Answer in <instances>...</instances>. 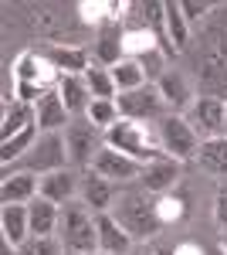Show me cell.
Instances as JSON below:
<instances>
[{"label": "cell", "mask_w": 227, "mask_h": 255, "mask_svg": "<svg viewBox=\"0 0 227 255\" xmlns=\"http://www.w3.org/2000/svg\"><path fill=\"white\" fill-rule=\"evenodd\" d=\"M92 255H102V252H92Z\"/></svg>", "instance_id": "obj_40"}, {"label": "cell", "mask_w": 227, "mask_h": 255, "mask_svg": "<svg viewBox=\"0 0 227 255\" xmlns=\"http://www.w3.org/2000/svg\"><path fill=\"white\" fill-rule=\"evenodd\" d=\"M41 180L34 174H20V170H7L3 184H0V197L3 204H31L38 197Z\"/></svg>", "instance_id": "obj_16"}, {"label": "cell", "mask_w": 227, "mask_h": 255, "mask_svg": "<svg viewBox=\"0 0 227 255\" xmlns=\"http://www.w3.org/2000/svg\"><path fill=\"white\" fill-rule=\"evenodd\" d=\"M156 215H159L163 225L180 221V218H183V201H180V197H173V194H159V197H156Z\"/></svg>", "instance_id": "obj_31"}, {"label": "cell", "mask_w": 227, "mask_h": 255, "mask_svg": "<svg viewBox=\"0 0 227 255\" xmlns=\"http://www.w3.org/2000/svg\"><path fill=\"white\" fill-rule=\"evenodd\" d=\"M105 146H115L119 153L139 160L143 167L152 163V160L166 157L159 150V136L150 123H136V119H119L112 129H105Z\"/></svg>", "instance_id": "obj_2"}, {"label": "cell", "mask_w": 227, "mask_h": 255, "mask_svg": "<svg viewBox=\"0 0 227 255\" xmlns=\"http://www.w3.org/2000/svg\"><path fill=\"white\" fill-rule=\"evenodd\" d=\"M109 72H112V82H115L119 92H133V89H143V85L150 82L146 72H143V65L136 58H122L119 65H112Z\"/></svg>", "instance_id": "obj_25"}, {"label": "cell", "mask_w": 227, "mask_h": 255, "mask_svg": "<svg viewBox=\"0 0 227 255\" xmlns=\"http://www.w3.org/2000/svg\"><path fill=\"white\" fill-rule=\"evenodd\" d=\"M214 221L227 232V184L217 191V201H214Z\"/></svg>", "instance_id": "obj_34"}, {"label": "cell", "mask_w": 227, "mask_h": 255, "mask_svg": "<svg viewBox=\"0 0 227 255\" xmlns=\"http://www.w3.org/2000/svg\"><path fill=\"white\" fill-rule=\"evenodd\" d=\"M85 85H88L92 99H119V89H115V82H112V72L102 68V65H92V68L85 72Z\"/></svg>", "instance_id": "obj_27"}, {"label": "cell", "mask_w": 227, "mask_h": 255, "mask_svg": "<svg viewBox=\"0 0 227 255\" xmlns=\"http://www.w3.org/2000/svg\"><path fill=\"white\" fill-rule=\"evenodd\" d=\"M156 89H159V96H163V102H166V109H173V113H180V109H190V106H193L190 82L183 79L180 72H173V68L163 72V79L156 82Z\"/></svg>", "instance_id": "obj_17"}, {"label": "cell", "mask_w": 227, "mask_h": 255, "mask_svg": "<svg viewBox=\"0 0 227 255\" xmlns=\"http://www.w3.org/2000/svg\"><path fill=\"white\" fill-rule=\"evenodd\" d=\"M180 7H183V17L193 24V20H204V14L210 10V3H200V0H180Z\"/></svg>", "instance_id": "obj_33"}, {"label": "cell", "mask_w": 227, "mask_h": 255, "mask_svg": "<svg viewBox=\"0 0 227 255\" xmlns=\"http://www.w3.org/2000/svg\"><path fill=\"white\" fill-rule=\"evenodd\" d=\"M159 44H156V34L150 27H136V31H122V55L126 58L143 61L146 55H156Z\"/></svg>", "instance_id": "obj_23"}, {"label": "cell", "mask_w": 227, "mask_h": 255, "mask_svg": "<svg viewBox=\"0 0 227 255\" xmlns=\"http://www.w3.org/2000/svg\"><path fill=\"white\" fill-rule=\"evenodd\" d=\"M176 180H180V160L159 157V160H152V163L143 167L139 187H143L146 194H170L173 187H176Z\"/></svg>", "instance_id": "obj_10"}, {"label": "cell", "mask_w": 227, "mask_h": 255, "mask_svg": "<svg viewBox=\"0 0 227 255\" xmlns=\"http://www.w3.org/2000/svg\"><path fill=\"white\" fill-rule=\"evenodd\" d=\"M95 55H98V65H119V61L126 58L122 55V34L119 31H105L102 38H98V48H95Z\"/></svg>", "instance_id": "obj_29"}, {"label": "cell", "mask_w": 227, "mask_h": 255, "mask_svg": "<svg viewBox=\"0 0 227 255\" xmlns=\"http://www.w3.org/2000/svg\"><path fill=\"white\" fill-rule=\"evenodd\" d=\"M85 116L92 119L95 126L105 133V129H112L115 123H119V106H115V99H92L88 102V109H85Z\"/></svg>", "instance_id": "obj_28"}, {"label": "cell", "mask_w": 227, "mask_h": 255, "mask_svg": "<svg viewBox=\"0 0 227 255\" xmlns=\"http://www.w3.org/2000/svg\"><path fill=\"white\" fill-rule=\"evenodd\" d=\"M156 136H159V150L166 157L180 160H197V150H200V136L193 133V126L187 123V116L180 113H166V116L156 123Z\"/></svg>", "instance_id": "obj_5"}, {"label": "cell", "mask_w": 227, "mask_h": 255, "mask_svg": "<svg viewBox=\"0 0 227 255\" xmlns=\"http://www.w3.org/2000/svg\"><path fill=\"white\" fill-rule=\"evenodd\" d=\"M217 249H221V252L227 255V232H224V235H221V242H217Z\"/></svg>", "instance_id": "obj_37"}, {"label": "cell", "mask_w": 227, "mask_h": 255, "mask_svg": "<svg viewBox=\"0 0 227 255\" xmlns=\"http://www.w3.org/2000/svg\"><path fill=\"white\" fill-rule=\"evenodd\" d=\"M115 221L129 232L133 242H143V238L156 235L163 228V221L156 215V201H152L146 191H126L122 197H115V208H112Z\"/></svg>", "instance_id": "obj_3"}, {"label": "cell", "mask_w": 227, "mask_h": 255, "mask_svg": "<svg viewBox=\"0 0 227 255\" xmlns=\"http://www.w3.org/2000/svg\"><path fill=\"white\" fill-rule=\"evenodd\" d=\"M163 7H166V34H170L173 51H183V48L190 44V20L183 17L180 0H166Z\"/></svg>", "instance_id": "obj_24"}, {"label": "cell", "mask_w": 227, "mask_h": 255, "mask_svg": "<svg viewBox=\"0 0 227 255\" xmlns=\"http://www.w3.org/2000/svg\"><path fill=\"white\" fill-rule=\"evenodd\" d=\"M95 225H98V252L102 255H129L133 252V238L115 221L112 211L95 215Z\"/></svg>", "instance_id": "obj_14"}, {"label": "cell", "mask_w": 227, "mask_h": 255, "mask_svg": "<svg viewBox=\"0 0 227 255\" xmlns=\"http://www.w3.org/2000/svg\"><path fill=\"white\" fill-rule=\"evenodd\" d=\"M44 58L51 61L55 72H61V75H85L92 68V61H88V55L81 48H51Z\"/></svg>", "instance_id": "obj_22"}, {"label": "cell", "mask_w": 227, "mask_h": 255, "mask_svg": "<svg viewBox=\"0 0 227 255\" xmlns=\"http://www.w3.org/2000/svg\"><path fill=\"white\" fill-rule=\"evenodd\" d=\"M65 146H68V163L72 167H92V160L98 157V150L105 146V133L95 126L88 116H72V123L65 126Z\"/></svg>", "instance_id": "obj_6"}, {"label": "cell", "mask_w": 227, "mask_h": 255, "mask_svg": "<svg viewBox=\"0 0 227 255\" xmlns=\"http://www.w3.org/2000/svg\"><path fill=\"white\" fill-rule=\"evenodd\" d=\"M176 255H207L200 245H193V242H183V245H176Z\"/></svg>", "instance_id": "obj_35"}, {"label": "cell", "mask_w": 227, "mask_h": 255, "mask_svg": "<svg viewBox=\"0 0 227 255\" xmlns=\"http://www.w3.org/2000/svg\"><path fill=\"white\" fill-rule=\"evenodd\" d=\"M58 92H61V99H65V106H68L72 116H85V109L92 102V92L85 85V75H61Z\"/></svg>", "instance_id": "obj_21"}, {"label": "cell", "mask_w": 227, "mask_h": 255, "mask_svg": "<svg viewBox=\"0 0 227 255\" xmlns=\"http://www.w3.org/2000/svg\"><path fill=\"white\" fill-rule=\"evenodd\" d=\"M115 106H119L122 119H136V123H150V119L166 116V102L159 96L156 82H146L143 89H133V92H119Z\"/></svg>", "instance_id": "obj_8"}, {"label": "cell", "mask_w": 227, "mask_h": 255, "mask_svg": "<svg viewBox=\"0 0 227 255\" xmlns=\"http://www.w3.org/2000/svg\"><path fill=\"white\" fill-rule=\"evenodd\" d=\"M0 235L7 245L20 249L31 238V218H27V204H3L0 211Z\"/></svg>", "instance_id": "obj_15"}, {"label": "cell", "mask_w": 227, "mask_h": 255, "mask_svg": "<svg viewBox=\"0 0 227 255\" xmlns=\"http://www.w3.org/2000/svg\"><path fill=\"white\" fill-rule=\"evenodd\" d=\"M27 126H34V106H27V102L7 106V116H3V139L24 133Z\"/></svg>", "instance_id": "obj_26"}, {"label": "cell", "mask_w": 227, "mask_h": 255, "mask_svg": "<svg viewBox=\"0 0 227 255\" xmlns=\"http://www.w3.org/2000/svg\"><path fill=\"white\" fill-rule=\"evenodd\" d=\"M187 123L200 136V143L227 136V99L224 96H197L193 106L187 109Z\"/></svg>", "instance_id": "obj_7"}, {"label": "cell", "mask_w": 227, "mask_h": 255, "mask_svg": "<svg viewBox=\"0 0 227 255\" xmlns=\"http://www.w3.org/2000/svg\"><path fill=\"white\" fill-rule=\"evenodd\" d=\"M204 75L210 85H227V51H210Z\"/></svg>", "instance_id": "obj_32"}, {"label": "cell", "mask_w": 227, "mask_h": 255, "mask_svg": "<svg viewBox=\"0 0 227 255\" xmlns=\"http://www.w3.org/2000/svg\"><path fill=\"white\" fill-rule=\"evenodd\" d=\"M156 255H176V249H166V245H159V249H152Z\"/></svg>", "instance_id": "obj_36"}, {"label": "cell", "mask_w": 227, "mask_h": 255, "mask_svg": "<svg viewBox=\"0 0 227 255\" xmlns=\"http://www.w3.org/2000/svg\"><path fill=\"white\" fill-rule=\"evenodd\" d=\"M65 167H72V163H68V146H65L61 133H41L34 146L14 163V170H20V174H55Z\"/></svg>", "instance_id": "obj_4"}, {"label": "cell", "mask_w": 227, "mask_h": 255, "mask_svg": "<svg viewBox=\"0 0 227 255\" xmlns=\"http://www.w3.org/2000/svg\"><path fill=\"white\" fill-rule=\"evenodd\" d=\"M207 255H224V252H221V249H214V252H207Z\"/></svg>", "instance_id": "obj_39"}, {"label": "cell", "mask_w": 227, "mask_h": 255, "mask_svg": "<svg viewBox=\"0 0 227 255\" xmlns=\"http://www.w3.org/2000/svg\"><path fill=\"white\" fill-rule=\"evenodd\" d=\"M51 72H55V65L48 58H38L34 51H24L17 58V65H14V79L24 82V85H38V89H44Z\"/></svg>", "instance_id": "obj_20"}, {"label": "cell", "mask_w": 227, "mask_h": 255, "mask_svg": "<svg viewBox=\"0 0 227 255\" xmlns=\"http://www.w3.org/2000/svg\"><path fill=\"white\" fill-rule=\"evenodd\" d=\"M197 163L200 170L217 180H227V136H217V139H204L200 150H197Z\"/></svg>", "instance_id": "obj_19"}, {"label": "cell", "mask_w": 227, "mask_h": 255, "mask_svg": "<svg viewBox=\"0 0 227 255\" xmlns=\"http://www.w3.org/2000/svg\"><path fill=\"white\" fill-rule=\"evenodd\" d=\"M88 170L98 174V177H105V180H112V184H129V180H139L143 163L133 160V157H126V153H119L115 146H102Z\"/></svg>", "instance_id": "obj_9"}, {"label": "cell", "mask_w": 227, "mask_h": 255, "mask_svg": "<svg viewBox=\"0 0 227 255\" xmlns=\"http://www.w3.org/2000/svg\"><path fill=\"white\" fill-rule=\"evenodd\" d=\"M61 249L65 245H58L55 238H27L20 249H14V255H61Z\"/></svg>", "instance_id": "obj_30"}, {"label": "cell", "mask_w": 227, "mask_h": 255, "mask_svg": "<svg viewBox=\"0 0 227 255\" xmlns=\"http://www.w3.org/2000/svg\"><path fill=\"white\" fill-rule=\"evenodd\" d=\"M78 197H81V201H85V204L92 208L95 215H105V211H112V208H115V197H119V184H112V180H105V177L92 174V170H85Z\"/></svg>", "instance_id": "obj_11"}, {"label": "cell", "mask_w": 227, "mask_h": 255, "mask_svg": "<svg viewBox=\"0 0 227 255\" xmlns=\"http://www.w3.org/2000/svg\"><path fill=\"white\" fill-rule=\"evenodd\" d=\"M129 255H156V252H152V249H133Z\"/></svg>", "instance_id": "obj_38"}, {"label": "cell", "mask_w": 227, "mask_h": 255, "mask_svg": "<svg viewBox=\"0 0 227 255\" xmlns=\"http://www.w3.org/2000/svg\"><path fill=\"white\" fill-rule=\"evenodd\" d=\"M78 191H81V180L75 177L72 167H65V170H55V174H44V177H41L38 197L51 201V204H58V208H65L68 201H75Z\"/></svg>", "instance_id": "obj_13"}, {"label": "cell", "mask_w": 227, "mask_h": 255, "mask_svg": "<svg viewBox=\"0 0 227 255\" xmlns=\"http://www.w3.org/2000/svg\"><path fill=\"white\" fill-rule=\"evenodd\" d=\"M58 235H61V245L65 252L72 255H92L98 252V225H95V211L75 197L61 208V225H58Z\"/></svg>", "instance_id": "obj_1"}, {"label": "cell", "mask_w": 227, "mask_h": 255, "mask_svg": "<svg viewBox=\"0 0 227 255\" xmlns=\"http://www.w3.org/2000/svg\"><path fill=\"white\" fill-rule=\"evenodd\" d=\"M27 218H31V235L34 238H51L61 225V208L44 201V197H34L27 204Z\"/></svg>", "instance_id": "obj_18"}, {"label": "cell", "mask_w": 227, "mask_h": 255, "mask_svg": "<svg viewBox=\"0 0 227 255\" xmlns=\"http://www.w3.org/2000/svg\"><path fill=\"white\" fill-rule=\"evenodd\" d=\"M34 123H38L41 133H65V126L72 123V113H68V106H65L58 89L44 92V99L34 106Z\"/></svg>", "instance_id": "obj_12"}]
</instances>
